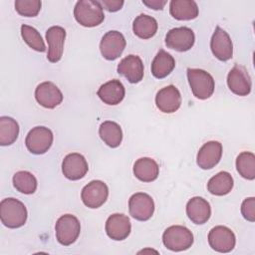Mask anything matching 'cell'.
<instances>
[{"label": "cell", "instance_id": "36", "mask_svg": "<svg viewBox=\"0 0 255 255\" xmlns=\"http://www.w3.org/2000/svg\"><path fill=\"white\" fill-rule=\"evenodd\" d=\"M142 3L146 5L147 7L154 9V10H161L163 9L164 5L167 3V1H160V0H150V1H145L143 0Z\"/></svg>", "mask_w": 255, "mask_h": 255}, {"label": "cell", "instance_id": "22", "mask_svg": "<svg viewBox=\"0 0 255 255\" xmlns=\"http://www.w3.org/2000/svg\"><path fill=\"white\" fill-rule=\"evenodd\" d=\"M97 94L105 104L115 106L124 100L126 90L120 80H111L102 85Z\"/></svg>", "mask_w": 255, "mask_h": 255}, {"label": "cell", "instance_id": "4", "mask_svg": "<svg viewBox=\"0 0 255 255\" xmlns=\"http://www.w3.org/2000/svg\"><path fill=\"white\" fill-rule=\"evenodd\" d=\"M162 242L163 245L171 251H184L192 246L193 234L185 226L172 225L164 230Z\"/></svg>", "mask_w": 255, "mask_h": 255}, {"label": "cell", "instance_id": "12", "mask_svg": "<svg viewBox=\"0 0 255 255\" xmlns=\"http://www.w3.org/2000/svg\"><path fill=\"white\" fill-rule=\"evenodd\" d=\"M195 42L193 31L188 27H177L169 30L165 36L167 48L178 52L190 50Z\"/></svg>", "mask_w": 255, "mask_h": 255}, {"label": "cell", "instance_id": "27", "mask_svg": "<svg viewBox=\"0 0 255 255\" xmlns=\"http://www.w3.org/2000/svg\"><path fill=\"white\" fill-rule=\"evenodd\" d=\"M233 178L227 171H220L212 176L207 183V190L217 196L228 194L233 188Z\"/></svg>", "mask_w": 255, "mask_h": 255}, {"label": "cell", "instance_id": "3", "mask_svg": "<svg viewBox=\"0 0 255 255\" xmlns=\"http://www.w3.org/2000/svg\"><path fill=\"white\" fill-rule=\"evenodd\" d=\"M187 80L194 97L199 100L210 98L214 92L215 83L213 77L201 69H187Z\"/></svg>", "mask_w": 255, "mask_h": 255}, {"label": "cell", "instance_id": "21", "mask_svg": "<svg viewBox=\"0 0 255 255\" xmlns=\"http://www.w3.org/2000/svg\"><path fill=\"white\" fill-rule=\"evenodd\" d=\"M186 214L193 223L198 225L204 224L209 220L211 215L210 204L202 197H192L186 204Z\"/></svg>", "mask_w": 255, "mask_h": 255}, {"label": "cell", "instance_id": "29", "mask_svg": "<svg viewBox=\"0 0 255 255\" xmlns=\"http://www.w3.org/2000/svg\"><path fill=\"white\" fill-rule=\"evenodd\" d=\"M19 135V125L10 117L0 118V144L10 145L14 143Z\"/></svg>", "mask_w": 255, "mask_h": 255}, {"label": "cell", "instance_id": "8", "mask_svg": "<svg viewBox=\"0 0 255 255\" xmlns=\"http://www.w3.org/2000/svg\"><path fill=\"white\" fill-rule=\"evenodd\" d=\"M227 85L229 90L237 96H247L251 92L252 82L247 69L239 64L229 71L227 75Z\"/></svg>", "mask_w": 255, "mask_h": 255}, {"label": "cell", "instance_id": "19", "mask_svg": "<svg viewBox=\"0 0 255 255\" xmlns=\"http://www.w3.org/2000/svg\"><path fill=\"white\" fill-rule=\"evenodd\" d=\"M221 156L222 144L219 141L211 140L200 147L196 156V162L202 169H211L220 161Z\"/></svg>", "mask_w": 255, "mask_h": 255}, {"label": "cell", "instance_id": "30", "mask_svg": "<svg viewBox=\"0 0 255 255\" xmlns=\"http://www.w3.org/2000/svg\"><path fill=\"white\" fill-rule=\"evenodd\" d=\"M13 185L21 193L32 194L37 189V179L29 171H17L13 175Z\"/></svg>", "mask_w": 255, "mask_h": 255}, {"label": "cell", "instance_id": "6", "mask_svg": "<svg viewBox=\"0 0 255 255\" xmlns=\"http://www.w3.org/2000/svg\"><path fill=\"white\" fill-rule=\"evenodd\" d=\"M53 132L46 127H35L27 134L25 144L34 154H43L49 150L53 143Z\"/></svg>", "mask_w": 255, "mask_h": 255}, {"label": "cell", "instance_id": "28", "mask_svg": "<svg viewBox=\"0 0 255 255\" xmlns=\"http://www.w3.org/2000/svg\"><path fill=\"white\" fill-rule=\"evenodd\" d=\"M156 20L148 15L140 14L135 17L132 23V31L140 39H149L156 34Z\"/></svg>", "mask_w": 255, "mask_h": 255}, {"label": "cell", "instance_id": "33", "mask_svg": "<svg viewBox=\"0 0 255 255\" xmlns=\"http://www.w3.org/2000/svg\"><path fill=\"white\" fill-rule=\"evenodd\" d=\"M16 11L25 17H35L41 10L40 0H16L15 3Z\"/></svg>", "mask_w": 255, "mask_h": 255}, {"label": "cell", "instance_id": "16", "mask_svg": "<svg viewBox=\"0 0 255 255\" xmlns=\"http://www.w3.org/2000/svg\"><path fill=\"white\" fill-rule=\"evenodd\" d=\"M66 30L61 26H52L46 31V40L48 43L47 59L51 63H57L61 60L64 51Z\"/></svg>", "mask_w": 255, "mask_h": 255}, {"label": "cell", "instance_id": "20", "mask_svg": "<svg viewBox=\"0 0 255 255\" xmlns=\"http://www.w3.org/2000/svg\"><path fill=\"white\" fill-rule=\"evenodd\" d=\"M118 73L124 76L129 83L136 84L143 78V64L136 55L125 57L118 65Z\"/></svg>", "mask_w": 255, "mask_h": 255}, {"label": "cell", "instance_id": "15", "mask_svg": "<svg viewBox=\"0 0 255 255\" xmlns=\"http://www.w3.org/2000/svg\"><path fill=\"white\" fill-rule=\"evenodd\" d=\"M89 170L86 158L78 153L73 152L65 156L62 162V172L70 180H79L83 178Z\"/></svg>", "mask_w": 255, "mask_h": 255}, {"label": "cell", "instance_id": "1", "mask_svg": "<svg viewBox=\"0 0 255 255\" xmlns=\"http://www.w3.org/2000/svg\"><path fill=\"white\" fill-rule=\"evenodd\" d=\"M74 17L84 27H96L105 19L104 8L99 1L80 0L75 5Z\"/></svg>", "mask_w": 255, "mask_h": 255}, {"label": "cell", "instance_id": "31", "mask_svg": "<svg viewBox=\"0 0 255 255\" xmlns=\"http://www.w3.org/2000/svg\"><path fill=\"white\" fill-rule=\"evenodd\" d=\"M236 168L239 174L248 180L255 178V155L250 151L241 152L236 158Z\"/></svg>", "mask_w": 255, "mask_h": 255}, {"label": "cell", "instance_id": "14", "mask_svg": "<svg viewBox=\"0 0 255 255\" xmlns=\"http://www.w3.org/2000/svg\"><path fill=\"white\" fill-rule=\"evenodd\" d=\"M155 105L162 113L172 114L176 112L181 105V95L178 89L173 85L160 89L155 96Z\"/></svg>", "mask_w": 255, "mask_h": 255}, {"label": "cell", "instance_id": "32", "mask_svg": "<svg viewBox=\"0 0 255 255\" xmlns=\"http://www.w3.org/2000/svg\"><path fill=\"white\" fill-rule=\"evenodd\" d=\"M21 36L24 42L33 50L38 52L46 51V46L43 41V38L34 27L23 24L21 26Z\"/></svg>", "mask_w": 255, "mask_h": 255}, {"label": "cell", "instance_id": "34", "mask_svg": "<svg viewBox=\"0 0 255 255\" xmlns=\"http://www.w3.org/2000/svg\"><path fill=\"white\" fill-rule=\"evenodd\" d=\"M241 213L243 217L250 221H255V198L254 197H248L243 200L241 204Z\"/></svg>", "mask_w": 255, "mask_h": 255}, {"label": "cell", "instance_id": "18", "mask_svg": "<svg viewBox=\"0 0 255 255\" xmlns=\"http://www.w3.org/2000/svg\"><path fill=\"white\" fill-rule=\"evenodd\" d=\"M131 224L129 218L122 213H115L109 216L106 221V232L108 236L116 241H121L129 235Z\"/></svg>", "mask_w": 255, "mask_h": 255}, {"label": "cell", "instance_id": "10", "mask_svg": "<svg viewBox=\"0 0 255 255\" xmlns=\"http://www.w3.org/2000/svg\"><path fill=\"white\" fill-rule=\"evenodd\" d=\"M128 210L131 217L138 221L148 220L154 212V202L150 195L144 192H137L128 200Z\"/></svg>", "mask_w": 255, "mask_h": 255}, {"label": "cell", "instance_id": "26", "mask_svg": "<svg viewBox=\"0 0 255 255\" xmlns=\"http://www.w3.org/2000/svg\"><path fill=\"white\" fill-rule=\"evenodd\" d=\"M99 134L102 140L110 147H118L123 140V130L119 124L106 121L99 128Z\"/></svg>", "mask_w": 255, "mask_h": 255}, {"label": "cell", "instance_id": "11", "mask_svg": "<svg viewBox=\"0 0 255 255\" xmlns=\"http://www.w3.org/2000/svg\"><path fill=\"white\" fill-rule=\"evenodd\" d=\"M126 48V39L119 31L107 32L100 43V51L102 56L109 61L118 59Z\"/></svg>", "mask_w": 255, "mask_h": 255}, {"label": "cell", "instance_id": "2", "mask_svg": "<svg viewBox=\"0 0 255 255\" xmlns=\"http://www.w3.org/2000/svg\"><path fill=\"white\" fill-rule=\"evenodd\" d=\"M27 209L20 200L8 197L0 202V219L8 228H19L26 223Z\"/></svg>", "mask_w": 255, "mask_h": 255}, {"label": "cell", "instance_id": "35", "mask_svg": "<svg viewBox=\"0 0 255 255\" xmlns=\"http://www.w3.org/2000/svg\"><path fill=\"white\" fill-rule=\"evenodd\" d=\"M101 4L109 12H117L122 9L124 5V1L123 0H103Z\"/></svg>", "mask_w": 255, "mask_h": 255}, {"label": "cell", "instance_id": "5", "mask_svg": "<svg viewBox=\"0 0 255 255\" xmlns=\"http://www.w3.org/2000/svg\"><path fill=\"white\" fill-rule=\"evenodd\" d=\"M55 231L58 242L61 245L69 246L78 239L81 232V224L75 215L64 214L57 220Z\"/></svg>", "mask_w": 255, "mask_h": 255}, {"label": "cell", "instance_id": "17", "mask_svg": "<svg viewBox=\"0 0 255 255\" xmlns=\"http://www.w3.org/2000/svg\"><path fill=\"white\" fill-rule=\"evenodd\" d=\"M35 99L39 105L46 109H54L63 101V94L52 82H43L35 90Z\"/></svg>", "mask_w": 255, "mask_h": 255}, {"label": "cell", "instance_id": "7", "mask_svg": "<svg viewBox=\"0 0 255 255\" xmlns=\"http://www.w3.org/2000/svg\"><path fill=\"white\" fill-rule=\"evenodd\" d=\"M208 243L213 250L220 253H228L235 247V234L228 227L218 225L209 231Z\"/></svg>", "mask_w": 255, "mask_h": 255}, {"label": "cell", "instance_id": "13", "mask_svg": "<svg viewBox=\"0 0 255 255\" xmlns=\"http://www.w3.org/2000/svg\"><path fill=\"white\" fill-rule=\"evenodd\" d=\"M212 54L220 61L225 62L233 56V44L228 33L217 26L210 40Z\"/></svg>", "mask_w": 255, "mask_h": 255}, {"label": "cell", "instance_id": "9", "mask_svg": "<svg viewBox=\"0 0 255 255\" xmlns=\"http://www.w3.org/2000/svg\"><path fill=\"white\" fill-rule=\"evenodd\" d=\"M109 196L108 185L102 180H92L81 192L83 203L89 208L101 207Z\"/></svg>", "mask_w": 255, "mask_h": 255}, {"label": "cell", "instance_id": "25", "mask_svg": "<svg viewBox=\"0 0 255 255\" xmlns=\"http://www.w3.org/2000/svg\"><path fill=\"white\" fill-rule=\"evenodd\" d=\"M175 67V60L164 50L159 52L154 57L151 63V74L156 79H162L168 76Z\"/></svg>", "mask_w": 255, "mask_h": 255}, {"label": "cell", "instance_id": "23", "mask_svg": "<svg viewBox=\"0 0 255 255\" xmlns=\"http://www.w3.org/2000/svg\"><path fill=\"white\" fill-rule=\"evenodd\" d=\"M134 176L143 182L155 180L159 174V166L156 161L150 157L138 158L133 164Z\"/></svg>", "mask_w": 255, "mask_h": 255}, {"label": "cell", "instance_id": "24", "mask_svg": "<svg viewBox=\"0 0 255 255\" xmlns=\"http://www.w3.org/2000/svg\"><path fill=\"white\" fill-rule=\"evenodd\" d=\"M170 15L176 20H192L198 16V6L193 0H172L169 4Z\"/></svg>", "mask_w": 255, "mask_h": 255}]
</instances>
